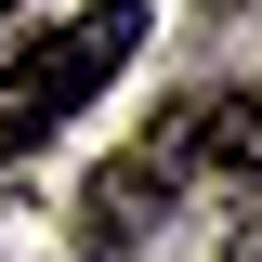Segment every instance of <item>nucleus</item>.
<instances>
[{"instance_id":"nucleus-3","label":"nucleus","mask_w":262,"mask_h":262,"mask_svg":"<svg viewBox=\"0 0 262 262\" xmlns=\"http://www.w3.org/2000/svg\"><path fill=\"white\" fill-rule=\"evenodd\" d=\"M210 158H223V170H262V92H210Z\"/></svg>"},{"instance_id":"nucleus-2","label":"nucleus","mask_w":262,"mask_h":262,"mask_svg":"<svg viewBox=\"0 0 262 262\" xmlns=\"http://www.w3.org/2000/svg\"><path fill=\"white\" fill-rule=\"evenodd\" d=\"M196 158H210V105H184V118H158L144 144H131V158H105L92 184H79V249H92V262H118L131 236H144V223L170 210V184H184Z\"/></svg>"},{"instance_id":"nucleus-1","label":"nucleus","mask_w":262,"mask_h":262,"mask_svg":"<svg viewBox=\"0 0 262 262\" xmlns=\"http://www.w3.org/2000/svg\"><path fill=\"white\" fill-rule=\"evenodd\" d=\"M131 53H144V0H79L66 27L39 39L13 79H0V170L27 158V144H53V131L79 118V105H92V92L118 79Z\"/></svg>"}]
</instances>
